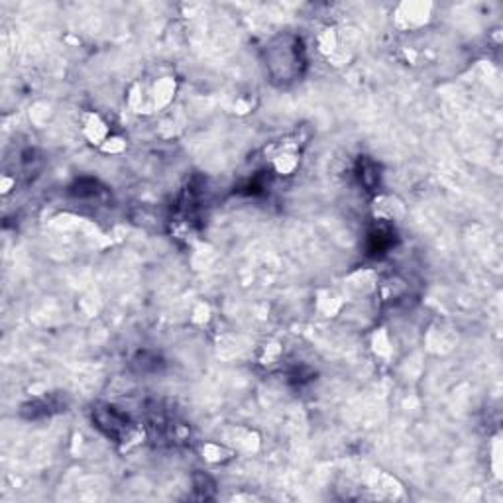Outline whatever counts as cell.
I'll return each mask as SVG.
<instances>
[{
  "mask_svg": "<svg viewBox=\"0 0 503 503\" xmlns=\"http://www.w3.org/2000/svg\"><path fill=\"white\" fill-rule=\"evenodd\" d=\"M97 423H99V427L101 429H104V432L110 437H119V432L120 430H124L126 427V419L122 417V415H119L112 407H106L104 411H99L97 413Z\"/></svg>",
  "mask_w": 503,
  "mask_h": 503,
  "instance_id": "obj_1",
  "label": "cell"
}]
</instances>
